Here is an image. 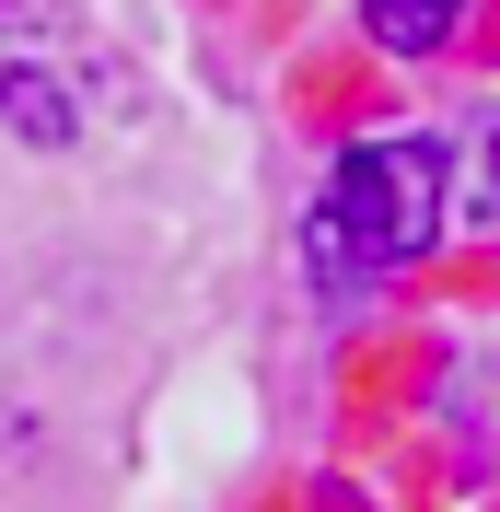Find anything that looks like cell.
<instances>
[{
	"label": "cell",
	"mask_w": 500,
	"mask_h": 512,
	"mask_svg": "<svg viewBox=\"0 0 500 512\" xmlns=\"http://www.w3.org/2000/svg\"><path fill=\"white\" fill-rule=\"evenodd\" d=\"M128 59L117 35L82 24L70 0H0V117L24 140H82V128L128 117Z\"/></svg>",
	"instance_id": "cell-1"
},
{
	"label": "cell",
	"mask_w": 500,
	"mask_h": 512,
	"mask_svg": "<svg viewBox=\"0 0 500 512\" xmlns=\"http://www.w3.org/2000/svg\"><path fill=\"white\" fill-rule=\"evenodd\" d=\"M489 210H500V140H489Z\"/></svg>",
	"instance_id": "cell-4"
},
{
	"label": "cell",
	"mask_w": 500,
	"mask_h": 512,
	"mask_svg": "<svg viewBox=\"0 0 500 512\" xmlns=\"http://www.w3.org/2000/svg\"><path fill=\"white\" fill-rule=\"evenodd\" d=\"M454 12H466V0H373V35L384 47H442Z\"/></svg>",
	"instance_id": "cell-3"
},
{
	"label": "cell",
	"mask_w": 500,
	"mask_h": 512,
	"mask_svg": "<svg viewBox=\"0 0 500 512\" xmlns=\"http://www.w3.org/2000/svg\"><path fill=\"white\" fill-rule=\"evenodd\" d=\"M442 233V152L431 140H361V152L326 175V210H314V256L338 280H384L407 256H431Z\"/></svg>",
	"instance_id": "cell-2"
}]
</instances>
